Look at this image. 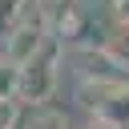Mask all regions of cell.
<instances>
[{"label":"cell","mask_w":129,"mask_h":129,"mask_svg":"<svg viewBox=\"0 0 129 129\" xmlns=\"http://www.w3.org/2000/svg\"><path fill=\"white\" fill-rule=\"evenodd\" d=\"M56 81H60V36H48V44H44L32 60L20 64V89H16V101H24V105H40V101L52 97Z\"/></svg>","instance_id":"obj_1"},{"label":"cell","mask_w":129,"mask_h":129,"mask_svg":"<svg viewBox=\"0 0 129 129\" xmlns=\"http://www.w3.org/2000/svg\"><path fill=\"white\" fill-rule=\"evenodd\" d=\"M81 129H121V125H117V121H105V117H89Z\"/></svg>","instance_id":"obj_4"},{"label":"cell","mask_w":129,"mask_h":129,"mask_svg":"<svg viewBox=\"0 0 129 129\" xmlns=\"http://www.w3.org/2000/svg\"><path fill=\"white\" fill-rule=\"evenodd\" d=\"M16 89H20V64L0 52V101H16Z\"/></svg>","instance_id":"obj_3"},{"label":"cell","mask_w":129,"mask_h":129,"mask_svg":"<svg viewBox=\"0 0 129 129\" xmlns=\"http://www.w3.org/2000/svg\"><path fill=\"white\" fill-rule=\"evenodd\" d=\"M16 129H69V117L60 113V109H52V105H24L20 109V121H16Z\"/></svg>","instance_id":"obj_2"}]
</instances>
